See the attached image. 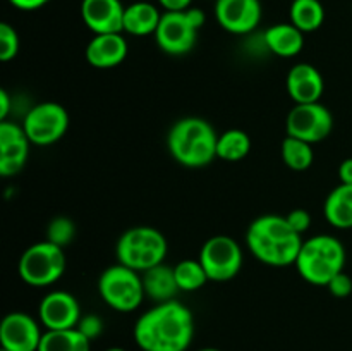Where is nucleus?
<instances>
[{"label": "nucleus", "mask_w": 352, "mask_h": 351, "mask_svg": "<svg viewBox=\"0 0 352 351\" xmlns=\"http://www.w3.org/2000/svg\"><path fill=\"white\" fill-rule=\"evenodd\" d=\"M195 336L191 310L177 299L157 303L138 319L134 339L141 351H186Z\"/></svg>", "instance_id": "1"}, {"label": "nucleus", "mask_w": 352, "mask_h": 351, "mask_svg": "<svg viewBox=\"0 0 352 351\" xmlns=\"http://www.w3.org/2000/svg\"><path fill=\"white\" fill-rule=\"evenodd\" d=\"M248 248L256 260L272 267L294 265L302 246V236L296 233L285 215H261L250 224Z\"/></svg>", "instance_id": "2"}, {"label": "nucleus", "mask_w": 352, "mask_h": 351, "mask_svg": "<svg viewBox=\"0 0 352 351\" xmlns=\"http://www.w3.org/2000/svg\"><path fill=\"white\" fill-rule=\"evenodd\" d=\"M219 134L201 117H184L170 127L167 147L172 157L186 167H205L217 157Z\"/></svg>", "instance_id": "3"}, {"label": "nucleus", "mask_w": 352, "mask_h": 351, "mask_svg": "<svg viewBox=\"0 0 352 351\" xmlns=\"http://www.w3.org/2000/svg\"><path fill=\"white\" fill-rule=\"evenodd\" d=\"M299 275L309 284L329 286L346 267V248L330 234H318L302 243L296 260Z\"/></svg>", "instance_id": "4"}, {"label": "nucleus", "mask_w": 352, "mask_h": 351, "mask_svg": "<svg viewBox=\"0 0 352 351\" xmlns=\"http://www.w3.org/2000/svg\"><path fill=\"white\" fill-rule=\"evenodd\" d=\"M116 255L119 264L136 272H144L164 264V258L167 257V240L153 227H133L117 241Z\"/></svg>", "instance_id": "5"}, {"label": "nucleus", "mask_w": 352, "mask_h": 351, "mask_svg": "<svg viewBox=\"0 0 352 351\" xmlns=\"http://www.w3.org/2000/svg\"><path fill=\"white\" fill-rule=\"evenodd\" d=\"M98 292L103 301L117 312H133L144 298L143 277L122 264L105 268L98 279Z\"/></svg>", "instance_id": "6"}, {"label": "nucleus", "mask_w": 352, "mask_h": 351, "mask_svg": "<svg viewBox=\"0 0 352 351\" xmlns=\"http://www.w3.org/2000/svg\"><path fill=\"white\" fill-rule=\"evenodd\" d=\"M65 260L64 248L41 241L34 243L21 255L19 258V275L26 284L33 288H43L57 282L64 275Z\"/></svg>", "instance_id": "7"}, {"label": "nucleus", "mask_w": 352, "mask_h": 351, "mask_svg": "<svg viewBox=\"0 0 352 351\" xmlns=\"http://www.w3.org/2000/svg\"><path fill=\"white\" fill-rule=\"evenodd\" d=\"M24 133L33 145L47 147L60 140L69 129V114L60 103L43 102L31 107L23 120Z\"/></svg>", "instance_id": "8"}, {"label": "nucleus", "mask_w": 352, "mask_h": 351, "mask_svg": "<svg viewBox=\"0 0 352 351\" xmlns=\"http://www.w3.org/2000/svg\"><path fill=\"white\" fill-rule=\"evenodd\" d=\"M198 260L210 281H230L243 267V250L232 237L213 236L201 246Z\"/></svg>", "instance_id": "9"}, {"label": "nucleus", "mask_w": 352, "mask_h": 351, "mask_svg": "<svg viewBox=\"0 0 352 351\" xmlns=\"http://www.w3.org/2000/svg\"><path fill=\"white\" fill-rule=\"evenodd\" d=\"M285 129L287 136L299 138L309 145L320 143L332 133V112L320 102L296 103L285 120Z\"/></svg>", "instance_id": "10"}, {"label": "nucleus", "mask_w": 352, "mask_h": 351, "mask_svg": "<svg viewBox=\"0 0 352 351\" xmlns=\"http://www.w3.org/2000/svg\"><path fill=\"white\" fill-rule=\"evenodd\" d=\"M198 28L191 23L186 10L162 14L160 24L155 31L158 47L168 55H184L192 50L198 38Z\"/></svg>", "instance_id": "11"}, {"label": "nucleus", "mask_w": 352, "mask_h": 351, "mask_svg": "<svg viewBox=\"0 0 352 351\" xmlns=\"http://www.w3.org/2000/svg\"><path fill=\"white\" fill-rule=\"evenodd\" d=\"M43 332L36 320L23 312H12L0 323V346L7 351H38Z\"/></svg>", "instance_id": "12"}, {"label": "nucleus", "mask_w": 352, "mask_h": 351, "mask_svg": "<svg viewBox=\"0 0 352 351\" xmlns=\"http://www.w3.org/2000/svg\"><path fill=\"white\" fill-rule=\"evenodd\" d=\"M38 315L47 330L74 329L82 317L78 299L67 291L48 292L41 299Z\"/></svg>", "instance_id": "13"}, {"label": "nucleus", "mask_w": 352, "mask_h": 351, "mask_svg": "<svg viewBox=\"0 0 352 351\" xmlns=\"http://www.w3.org/2000/svg\"><path fill=\"white\" fill-rule=\"evenodd\" d=\"M215 17L229 33H251L261 21V3L260 0H215Z\"/></svg>", "instance_id": "14"}, {"label": "nucleus", "mask_w": 352, "mask_h": 351, "mask_svg": "<svg viewBox=\"0 0 352 351\" xmlns=\"http://www.w3.org/2000/svg\"><path fill=\"white\" fill-rule=\"evenodd\" d=\"M30 143L23 126L10 120L0 123V174L3 178L17 174L30 155Z\"/></svg>", "instance_id": "15"}, {"label": "nucleus", "mask_w": 352, "mask_h": 351, "mask_svg": "<svg viewBox=\"0 0 352 351\" xmlns=\"http://www.w3.org/2000/svg\"><path fill=\"white\" fill-rule=\"evenodd\" d=\"M126 7L120 0H82L81 16L95 34L122 33Z\"/></svg>", "instance_id": "16"}, {"label": "nucleus", "mask_w": 352, "mask_h": 351, "mask_svg": "<svg viewBox=\"0 0 352 351\" xmlns=\"http://www.w3.org/2000/svg\"><path fill=\"white\" fill-rule=\"evenodd\" d=\"M127 41L122 33L95 34L86 47V61L96 69H112L127 57Z\"/></svg>", "instance_id": "17"}, {"label": "nucleus", "mask_w": 352, "mask_h": 351, "mask_svg": "<svg viewBox=\"0 0 352 351\" xmlns=\"http://www.w3.org/2000/svg\"><path fill=\"white\" fill-rule=\"evenodd\" d=\"M323 78L318 69L311 64H296L287 74L289 96L296 103L320 102L323 95Z\"/></svg>", "instance_id": "18"}, {"label": "nucleus", "mask_w": 352, "mask_h": 351, "mask_svg": "<svg viewBox=\"0 0 352 351\" xmlns=\"http://www.w3.org/2000/svg\"><path fill=\"white\" fill-rule=\"evenodd\" d=\"M263 40L268 50L278 57H296L305 47V33L292 23H280L268 28Z\"/></svg>", "instance_id": "19"}, {"label": "nucleus", "mask_w": 352, "mask_h": 351, "mask_svg": "<svg viewBox=\"0 0 352 351\" xmlns=\"http://www.w3.org/2000/svg\"><path fill=\"white\" fill-rule=\"evenodd\" d=\"M143 286L144 292L157 303L170 301L181 291L177 281H175L174 267L164 264L143 272Z\"/></svg>", "instance_id": "20"}, {"label": "nucleus", "mask_w": 352, "mask_h": 351, "mask_svg": "<svg viewBox=\"0 0 352 351\" xmlns=\"http://www.w3.org/2000/svg\"><path fill=\"white\" fill-rule=\"evenodd\" d=\"M162 14L150 2H134L126 7L124 12V31L134 36L155 34L160 24Z\"/></svg>", "instance_id": "21"}, {"label": "nucleus", "mask_w": 352, "mask_h": 351, "mask_svg": "<svg viewBox=\"0 0 352 351\" xmlns=\"http://www.w3.org/2000/svg\"><path fill=\"white\" fill-rule=\"evenodd\" d=\"M323 215L327 222L337 229L352 227V184H342L330 191L323 205Z\"/></svg>", "instance_id": "22"}, {"label": "nucleus", "mask_w": 352, "mask_h": 351, "mask_svg": "<svg viewBox=\"0 0 352 351\" xmlns=\"http://www.w3.org/2000/svg\"><path fill=\"white\" fill-rule=\"evenodd\" d=\"M91 341L78 329L45 330L38 351H89Z\"/></svg>", "instance_id": "23"}, {"label": "nucleus", "mask_w": 352, "mask_h": 351, "mask_svg": "<svg viewBox=\"0 0 352 351\" xmlns=\"http://www.w3.org/2000/svg\"><path fill=\"white\" fill-rule=\"evenodd\" d=\"M289 12H291V23L302 33L316 31L325 19V9L320 0H294Z\"/></svg>", "instance_id": "24"}, {"label": "nucleus", "mask_w": 352, "mask_h": 351, "mask_svg": "<svg viewBox=\"0 0 352 351\" xmlns=\"http://www.w3.org/2000/svg\"><path fill=\"white\" fill-rule=\"evenodd\" d=\"M251 140L243 129H229L219 134L217 157L226 162H239L250 153Z\"/></svg>", "instance_id": "25"}, {"label": "nucleus", "mask_w": 352, "mask_h": 351, "mask_svg": "<svg viewBox=\"0 0 352 351\" xmlns=\"http://www.w3.org/2000/svg\"><path fill=\"white\" fill-rule=\"evenodd\" d=\"M313 158H315V153H313L311 145L306 141L294 136H287L282 141V160L292 171H306L311 167Z\"/></svg>", "instance_id": "26"}, {"label": "nucleus", "mask_w": 352, "mask_h": 351, "mask_svg": "<svg viewBox=\"0 0 352 351\" xmlns=\"http://www.w3.org/2000/svg\"><path fill=\"white\" fill-rule=\"evenodd\" d=\"M175 281L181 291H198L210 281L199 260H182L174 267Z\"/></svg>", "instance_id": "27"}, {"label": "nucleus", "mask_w": 352, "mask_h": 351, "mask_svg": "<svg viewBox=\"0 0 352 351\" xmlns=\"http://www.w3.org/2000/svg\"><path fill=\"white\" fill-rule=\"evenodd\" d=\"M76 234L74 222H72L69 217H55V219L50 220L47 229V241L57 244V246L65 248L67 244L72 243Z\"/></svg>", "instance_id": "28"}, {"label": "nucleus", "mask_w": 352, "mask_h": 351, "mask_svg": "<svg viewBox=\"0 0 352 351\" xmlns=\"http://www.w3.org/2000/svg\"><path fill=\"white\" fill-rule=\"evenodd\" d=\"M19 52V36L9 23L0 24V61L9 62Z\"/></svg>", "instance_id": "29"}, {"label": "nucleus", "mask_w": 352, "mask_h": 351, "mask_svg": "<svg viewBox=\"0 0 352 351\" xmlns=\"http://www.w3.org/2000/svg\"><path fill=\"white\" fill-rule=\"evenodd\" d=\"M78 329L88 337L89 341L96 339V337L102 334L103 330V322L98 315H93V313H88V315H82L81 320L78 323Z\"/></svg>", "instance_id": "30"}, {"label": "nucleus", "mask_w": 352, "mask_h": 351, "mask_svg": "<svg viewBox=\"0 0 352 351\" xmlns=\"http://www.w3.org/2000/svg\"><path fill=\"white\" fill-rule=\"evenodd\" d=\"M327 288H329V291L332 292L336 298H346V296H349L352 292V279L346 274V272H340V274H337L336 277L329 282Z\"/></svg>", "instance_id": "31"}, {"label": "nucleus", "mask_w": 352, "mask_h": 351, "mask_svg": "<svg viewBox=\"0 0 352 351\" xmlns=\"http://www.w3.org/2000/svg\"><path fill=\"white\" fill-rule=\"evenodd\" d=\"M285 217H287V220H289V224H291L292 229H294L296 233L301 234V236L309 229V226H311V215H309L308 210L296 209V210H292V212H289Z\"/></svg>", "instance_id": "32"}, {"label": "nucleus", "mask_w": 352, "mask_h": 351, "mask_svg": "<svg viewBox=\"0 0 352 351\" xmlns=\"http://www.w3.org/2000/svg\"><path fill=\"white\" fill-rule=\"evenodd\" d=\"M160 6L164 7L165 12H181V10H188L192 0H158Z\"/></svg>", "instance_id": "33"}, {"label": "nucleus", "mask_w": 352, "mask_h": 351, "mask_svg": "<svg viewBox=\"0 0 352 351\" xmlns=\"http://www.w3.org/2000/svg\"><path fill=\"white\" fill-rule=\"evenodd\" d=\"M9 2L21 10H36L50 0H9Z\"/></svg>", "instance_id": "34"}, {"label": "nucleus", "mask_w": 352, "mask_h": 351, "mask_svg": "<svg viewBox=\"0 0 352 351\" xmlns=\"http://www.w3.org/2000/svg\"><path fill=\"white\" fill-rule=\"evenodd\" d=\"M339 179L342 184H352V158H346L339 167Z\"/></svg>", "instance_id": "35"}, {"label": "nucleus", "mask_w": 352, "mask_h": 351, "mask_svg": "<svg viewBox=\"0 0 352 351\" xmlns=\"http://www.w3.org/2000/svg\"><path fill=\"white\" fill-rule=\"evenodd\" d=\"M10 110V100H9V93L6 89H0V119L6 120L7 114Z\"/></svg>", "instance_id": "36"}, {"label": "nucleus", "mask_w": 352, "mask_h": 351, "mask_svg": "<svg viewBox=\"0 0 352 351\" xmlns=\"http://www.w3.org/2000/svg\"><path fill=\"white\" fill-rule=\"evenodd\" d=\"M107 351H126V350H122V348H110V350Z\"/></svg>", "instance_id": "37"}, {"label": "nucleus", "mask_w": 352, "mask_h": 351, "mask_svg": "<svg viewBox=\"0 0 352 351\" xmlns=\"http://www.w3.org/2000/svg\"><path fill=\"white\" fill-rule=\"evenodd\" d=\"M199 351H220V350H215V348H205V350H199Z\"/></svg>", "instance_id": "38"}]
</instances>
